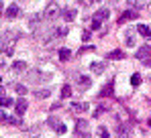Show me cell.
<instances>
[{
    "label": "cell",
    "instance_id": "1",
    "mask_svg": "<svg viewBox=\"0 0 151 138\" xmlns=\"http://www.w3.org/2000/svg\"><path fill=\"white\" fill-rule=\"evenodd\" d=\"M49 79H51L49 73H43V71H39V69H31L29 75H27V81H29V83H45V81H49Z\"/></svg>",
    "mask_w": 151,
    "mask_h": 138
},
{
    "label": "cell",
    "instance_id": "2",
    "mask_svg": "<svg viewBox=\"0 0 151 138\" xmlns=\"http://www.w3.org/2000/svg\"><path fill=\"white\" fill-rule=\"evenodd\" d=\"M137 59L143 63V65H147L151 67V45H143L137 49Z\"/></svg>",
    "mask_w": 151,
    "mask_h": 138
},
{
    "label": "cell",
    "instance_id": "3",
    "mask_svg": "<svg viewBox=\"0 0 151 138\" xmlns=\"http://www.w3.org/2000/svg\"><path fill=\"white\" fill-rule=\"evenodd\" d=\"M74 132H76V136H78V138H90V128H88V122H86V120H78V122H76Z\"/></svg>",
    "mask_w": 151,
    "mask_h": 138
},
{
    "label": "cell",
    "instance_id": "4",
    "mask_svg": "<svg viewBox=\"0 0 151 138\" xmlns=\"http://www.w3.org/2000/svg\"><path fill=\"white\" fill-rule=\"evenodd\" d=\"M110 16V12H108V8H100V10H96V14H94V18H92V28L96 31V28H100L102 21H106Z\"/></svg>",
    "mask_w": 151,
    "mask_h": 138
},
{
    "label": "cell",
    "instance_id": "5",
    "mask_svg": "<svg viewBox=\"0 0 151 138\" xmlns=\"http://www.w3.org/2000/svg\"><path fill=\"white\" fill-rule=\"evenodd\" d=\"M57 16H61V8H59V4L51 2L49 6L45 8V14H43V18H45V21H53V18H57Z\"/></svg>",
    "mask_w": 151,
    "mask_h": 138
},
{
    "label": "cell",
    "instance_id": "6",
    "mask_svg": "<svg viewBox=\"0 0 151 138\" xmlns=\"http://www.w3.org/2000/svg\"><path fill=\"white\" fill-rule=\"evenodd\" d=\"M139 16V10H125L121 16H119V24H125L129 23V21H135Z\"/></svg>",
    "mask_w": 151,
    "mask_h": 138
},
{
    "label": "cell",
    "instance_id": "7",
    "mask_svg": "<svg viewBox=\"0 0 151 138\" xmlns=\"http://www.w3.org/2000/svg\"><path fill=\"white\" fill-rule=\"evenodd\" d=\"M0 122H4V124H12V126H23V124H21V120L10 118V116L6 114L4 110H0Z\"/></svg>",
    "mask_w": 151,
    "mask_h": 138
},
{
    "label": "cell",
    "instance_id": "8",
    "mask_svg": "<svg viewBox=\"0 0 151 138\" xmlns=\"http://www.w3.org/2000/svg\"><path fill=\"white\" fill-rule=\"evenodd\" d=\"M90 108H88V104L86 102H72V106H70V112H76V114H80V112H88Z\"/></svg>",
    "mask_w": 151,
    "mask_h": 138
},
{
    "label": "cell",
    "instance_id": "9",
    "mask_svg": "<svg viewBox=\"0 0 151 138\" xmlns=\"http://www.w3.org/2000/svg\"><path fill=\"white\" fill-rule=\"evenodd\" d=\"M27 108H29V102H27L25 97H21V100H17V102H14V110H17V114H19V116L25 114Z\"/></svg>",
    "mask_w": 151,
    "mask_h": 138
},
{
    "label": "cell",
    "instance_id": "10",
    "mask_svg": "<svg viewBox=\"0 0 151 138\" xmlns=\"http://www.w3.org/2000/svg\"><path fill=\"white\" fill-rule=\"evenodd\" d=\"M135 31H137L143 39H151V28L147 26V24H137V26H135Z\"/></svg>",
    "mask_w": 151,
    "mask_h": 138
},
{
    "label": "cell",
    "instance_id": "11",
    "mask_svg": "<svg viewBox=\"0 0 151 138\" xmlns=\"http://www.w3.org/2000/svg\"><path fill=\"white\" fill-rule=\"evenodd\" d=\"M90 69H92V73H94V75H100L102 71L106 69V61H94V63L90 65Z\"/></svg>",
    "mask_w": 151,
    "mask_h": 138
},
{
    "label": "cell",
    "instance_id": "12",
    "mask_svg": "<svg viewBox=\"0 0 151 138\" xmlns=\"http://www.w3.org/2000/svg\"><path fill=\"white\" fill-rule=\"evenodd\" d=\"M4 14H6V18H10V21H12V18H17V16H19V6H17V4H10V6L6 8V12H4Z\"/></svg>",
    "mask_w": 151,
    "mask_h": 138
},
{
    "label": "cell",
    "instance_id": "13",
    "mask_svg": "<svg viewBox=\"0 0 151 138\" xmlns=\"http://www.w3.org/2000/svg\"><path fill=\"white\" fill-rule=\"evenodd\" d=\"M78 85H80L82 90H88V87L92 85V79L86 77V75H78Z\"/></svg>",
    "mask_w": 151,
    "mask_h": 138
},
{
    "label": "cell",
    "instance_id": "14",
    "mask_svg": "<svg viewBox=\"0 0 151 138\" xmlns=\"http://www.w3.org/2000/svg\"><path fill=\"white\" fill-rule=\"evenodd\" d=\"M61 16H63V21H68V23L74 21L76 18V8H63V10H61Z\"/></svg>",
    "mask_w": 151,
    "mask_h": 138
},
{
    "label": "cell",
    "instance_id": "15",
    "mask_svg": "<svg viewBox=\"0 0 151 138\" xmlns=\"http://www.w3.org/2000/svg\"><path fill=\"white\" fill-rule=\"evenodd\" d=\"M106 59H108V61H112V59H125V53H123L121 49H114V51H110V53L106 55Z\"/></svg>",
    "mask_w": 151,
    "mask_h": 138
},
{
    "label": "cell",
    "instance_id": "16",
    "mask_svg": "<svg viewBox=\"0 0 151 138\" xmlns=\"http://www.w3.org/2000/svg\"><path fill=\"white\" fill-rule=\"evenodd\" d=\"M112 92H114V81L110 79V81H108V83H106V85L102 87L100 95H106V97H108V95H112Z\"/></svg>",
    "mask_w": 151,
    "mask_h": 138
},
{
    "label": "cell",
    "instance_id": "17",
    "mask_svg": "<svg viewBox=\"0 0 151 138\" xmlns=\"http://www.w3.org/2000/svg\"><path fill=\"white\" fill-rule=\"evenodd\" d=\"M49 95H51V92L47 90V87H41V90L35 92V97H37V100H47Z\"/></svg>",
    "mask_w": 151,
    "mask_h": 138
},
{
    "label": "cell",
    "instance_id": "18",
    "mask_svg": "<svg viewBox=\"0 0 151 138\" xmlns=\"http://www.w3.org/2000/svg\"><path fill=\"white\" fill-rule=\"evenodd\" d=\"M12 71H14V73H23V71H27V63L25 61H14V63H12Z\"/></svg>",
    "mask_w": 151,
    "mask_h": 138
},
{
    "label": "cell",
    "instance_id": "19",
    "mask_svg": "<svg viewBox=\"0 0 151 138\" xmlns=\"http://www.w3.org/2000/svg\"><path fill=\"white\" fill-rule=\"evenodd\" d=\"M8 106H14L12 97H8V95H0V108H8Z\"/></svg>",
    "mask_w": 151,
    "mask_h": 138
},
{
    "label": "cell",
    "instance_id": "20",
    "mask_svg": "<svg viewBox=\"0 0 151 138\" xmlns=\"http://www.w3.org/2000/svg\"><path fill=\"white\" fill-rule=\"evenodd\" d=\"M135 28H131V31H127V37H125V41H127V45L129 47H135Z\"/></svg>",
    "mask_w": 151,
    "mask_h": 138
},
{
    "label": "cell",
    "instance_id": "21",
    "mask_svg": "<svg viewBox=\"0 0 151 138\" xmlns=\"http://www.w3.org/2000/svg\"><path fill=\"white\" fill-rule=\"evenodd\" d=\"M70 57H72V51L70 49H59V59L61 61H68Z\"/></svg>",
    "mask_w": 151,
    "mask_h": 138
},
{
    "label": "cell",
    "instance_id": "22",
    "mask_svg": "<svg viewBox=\"0 0 151 138\" xmlns=\"http://www.w3.org/2000/svg\"><path fill=\"white\" fill-rule=\"evenodd\" d=\"M141 81H143V79H141V75H139V73H133V75H131V85H135V87H137V85H141Z\"/></svg>",
    "mask_w": 151,
    "mask_h": 138
},
{
    "label": "cell",
    "instance_id": "23",
    "mask_svg": "<svg viewBox=\"0 0 151 138\" xmlns=\"http://www.w3.org/2000/svg\"><path fill=\"white\" fill-rule=\"evenodd\" d=\"M70 95H72V85L65 83V85L61 87V97H70Z\"/></svg>",
    "mask_w": 151,
    "mask_h": 138
},
{
    "label": "cell",
    "instance_id": "24",
    "mask_svg": "<svg viewBox=\"0 0 151 138\" xmlns=\"http://www.w3.org/2000/svg\"><path fill=\"white\" fill-rule=\"evenodd\" d=\"M39 23H41V16H39V14H35V16L29 21V26H31V28H37V24H39Z\"/></svg>",
    "mask_w": 151,
    "mask_h": 138
},
{
    "label": "cell",
    "instance_id": "25",
    "mask_svg": "<svg viewBox=\"0 0 151 138\" xmlns=\"http://www.w3.org/2000/svg\"><path fill=\"white\" fill-rule=\"evenodd\" d=\"M53 130H55V132H57V134H65V132H68V128H65V126H63V124H61V122H59V124H57V126H55V128H53Z\"/></svg>",
    "mask_w": 151,
    "mask_h": 138
},
{
    "label": "cell",
    "instance_id": "26",
    "mask_svg": "<svg viewBox=\"0 0 151 138\" xmlns=\"http://www.w3.org/2000/svg\"><path fill=\"white\" fill-rule=\"evenodd\" d=\"M98 134H100V138H110V134H108V130H106L104 126H100V128H98Z\"/></svg>",
    "mask_w": 151,
    "mask_h": 138
},
{
    "label": "cell",
    "instance_id": "27",
    "mask_svg": "<svg viewBox=\"0 0 151 138\" xmlns=\"http://www.w3.org/2000/svg\"><path fill=\"white\" fill-rule=\"evenodd\" d=\"M47 124H49L51 128H55V126H57V124H59V120H57V118H55V116H49V120H47Z\"/></svg>",
    "mask_w": 151,
    "mask_h": 138
},
{
    "label": "cell",
    "instance_id": "28",
    "mask_svg": "<svg viewBox=\"0 0 151 138\" xmlns=\"http://www.w3.org/2000/svg\"><path fill=\"white\" fill-rule=\"evenodd\" d=\"M129 2H131L137 10H141V8H143V0H129Z\"/></svg>",
    "mask_w": 151,
    "mask_h": 138
},
{
    "label": "cell",
    "instance_id": "29",
    "mask_svg": "<svg viewBox=\"0 0 151 138\" xmlns=\"http://www.w3.org/2000/svg\"><path fill=\"white\" fill-rule=\"evenodd\" d=\"M14 90L21 93V95H25V93H27V87H25V85H21V83H17V85H14Z\"/></svg>",
    "mask_w": 151,
    "mask_h": 138
},
{
    "label": "cell",
    "instance_id": "30",
    "mask_svg": "<svg viewBox=\"0 0 151 138\" xmlns=\"http://www.w3.org/2000/svg\"><path fill=\"white\" fill-rule=\"evenodd\" d=\"M82 39H84V41H88V39H90V33H88V31H84V33H82Z\"/></svg>",
    "mask_w": 151,
    "mask_h": 138
},
{
    "label": "cell",
    "instance_id": "31",
    "mask_svg": "<svg viewBox=\"0 0 151 138\" xmlns=\"http://www.w3.org/2000/svg\"><path fill=\"white\" fill-rule=\"evenodd\" d=\"M92 49H94L92 45H88V47H82V51H80V53H86V51H92Z\"/></svg>",
    "mask_w": 151,
    "mask_h": 138
},
{
    "label": "cell",
    "instance_id": "32",
    "mask_svg": "<svg viewBox=\"0 0 151 138\" xmlns=\"http://www.w3.org/2000/svg\"><path fill=\"white\" fill-rule=\"evenodd\" d=\"M0 14H2V0H0Z\"/></svg>",
    "mask_w": 151,
    "mask_h": 138
},
{
    "label": "cell",
    "instance_id": "33",
    "mask_svg": "<svg viewBox=\"0 0 151 138\" xmlns=\"http://www.w3.org/2000/svg\"><path fill=\"white\" fill-rule=\"evenodd\" d=\"M0 81H2V77H0Z\"/></svg>",
    "mask_w": 151,
    "mask_h": 138
},
{
    "label": "cell",
    "instance_id": "34",
    "mask_svg": "<svg viewBox=\"0 0 151 138\" xmlns=\"http://www.w3.org/2000/svg\"><path fill=\"white\" fill-rule=\"evenodd\" d=\"M0 93H2V90H0Z\"/></svg>",
    "mask_w": 151,
    "mask_h": 138
}]
</instances>
